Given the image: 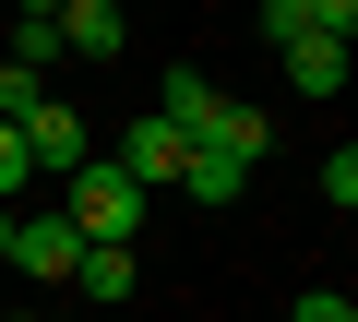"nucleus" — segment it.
I'll return each instance as SVG.
<instances>
[{
    "instance_id": "f257e3e1",
    "label": "nucleus",
    "mask_w": 358,
    "mask_h": 322,
    "mask_svg": "<svg viewBox=\"0 0 358 322\" xmlns=\"http://www.w3.org/2000/svg\"><path fill=\"white\" fill-rule=\"evenodd\" d=\"M60 227H72L84 251H131V239H143V191L96 155V168H72V180H60Z\"/></svg>"
},
{
    "instance_id": "f03ea898",
    "label": "nucleus",
    "mask_w": 358,
    "mask_h": 322,
    "mask_svg": "<svg viewBox=\"0 0 358 322\" xmlns=\"http://www.w3.org/2000/svg\"><path fill=\"white\" fill-rule=\"evenodd\" d=\"M108 168H120L131 191H179V168H192V143H179V131H167V119L143 108V119L120 131V155H108Z\"/></svg>"
},
{
    "instance_id": "7ed1b4c3",
    "label": "nucleus",
    "mask_w": 358,
    "mask_h": 322,
    "mask_svg": "<svg viewBox=\"0 0 358 322\" xmlns=\"http://www.w3.org/2000/svg\"><path fill=\"white\" fill-rule=\"evenodd\" d=\"M13 143H24V168H36V180H72V168H96V131H84V119H72L60 96H48V108H36L24 131H13Z\"/></svg>"
},
{
    "instance_id": "20e7f679",
    "label": "nucleus",
    "mask_w": 358,
    "mask_h": 322,
    "mask_svg": "<svg viewBox=\"0 0 358 322\" xmlns=\"http://www.w3.org/2000/svg\"><path fill=\"white\" fill-rule=\"evenodd\" d=\"M72 263H84V239H72L60 215H13V275H36V286H72Z\"/></svg>"
},
{
    "instance_id": "39448f33",
    "label": "nucleus",
    "mask_w": 358,
    "mask_h": 322,
    "mask_svg": "<svg viewBox=\"0 0 358 322\" xmlns=\"http://www.w3.org/2000/svg\"><path fill=\"white\" fill-rule=\"evenodd\" d=\"M48 24H60V48H72V60H120V48H131V24H120V0H60Z\"/></svg>"
},
{
    "instance_id": "423d86ee",
    "label": "nucleus",
    "mask_w": 358,
    "mask_h": 322,
    "mask_svg": "<svg viewBox=\"0 0 358 322\" xmlns=\"http://www.w3.org/2000/svg\"><path fill=\"white\" fill-rule=\"evenodd\" d=\"M263 36H275V48H299V36H358V13H346V0H263Z\"/></svg>"
},
{
    "instance_id": "0eeeda50",
    "label": "nucleus",
    "mask_w": 358,
    "mask_h": 322,
    "mask_svg": "<svg viewBox=\"0 0 358 322\" xmlns=\"http://www.w3.org/2000/svg\"><path fill=\"white\" fill-rule=\"evenodd\" d=\"M131 286H143L131 251H84V263H72V298H96V310H131Z\"/></svg>"
},
{
    "instance_id": "6e6552de",
    "label": "nucleus",
    "mask_w": 358,
    "mask_h": 322,
    "mask_svg": "<svg viewBox=\"0 0 358 322\" xmlns=\"http://www.w3.org/2000/svg\"><path fill=\"white\" fill-rule=\"evenodd\" d=\"M287 84H299V96H334V84H346V36H299V48H287Z\"/></svg>"
},
{
    "instance_id": "1a4fd4ad",
    "label": "nucleus",
    "mask_w": 358,
    "mask_h": 322,
    "mask_svg": "<svg viewBox=\"0 0 358 322\" xmlns=\"http://www.w3.org/2000/svg\"><path fill=\"white\" fill-rule=\"evenodd\" d=\"M239 180H251V168H227V155H192V168H179L192 203H239Z\"/></svg>"
},
{
    "instance_id": "9d476101",
    "label": "nucleus",
    "mask_w": 358,
    "mask_h": 322,
    "mask_svg": "<svg viewBox=\"0 0 358 322\" xmlns=\"http://www.w3.org/2000/svg\"><path fill=\"white\" fill-rule=\"evenodd\" d=\"M287 322H358V298H346V286H310V298H299Z\"/></svg>"
},
{
    "instance_id": "9b49d317",
    "label": "nucleus",
    "mask_w": 358,
    "mask_h": 322,
    "mask_svg": "<svg viewBox=\"0 0 358 322\" xmlns=\"http://www.w3.org/2000/svg\"><path fill=\"white\" fill-rule=\"evenodd\" d=\"M0 263H13V215H0Z\"/></svg>"
},
{
    "instance_id": "f8f14e48",
    "label": "nucleus",
    "mask_w": 358,
    "mask_h": 322,
    "mask_svg": "<svg viewBox=\"0 0 358 322\" xmlns=\"http://www.w3.org/2000/svg\"><path fill=\"white\" fill-rule=\"evenodd\" d=\"M24 322H60V310H24Z\"/></svg>"
}]
</instances>
